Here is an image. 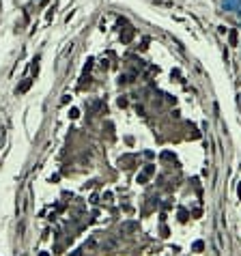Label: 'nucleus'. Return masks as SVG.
Masks as SVG:
<instances>
[{
    "mask_svg": "<svg viewBox=\"0 0 241 256\" xmlns=\"http://www.w3.org/2000/svg\"><path fill=\"white\" fill-rule=\"evenodd\" d=\"M239 106H241V97H239Z\"/></svg>",
    "mask_w": 241,
    "mask_h": 256,
    "instance_id": "4",
    "label": "nucleus"
},
{
    "mask_svg": "<svg viewBox=\"0 0 241 256\" xmlns=\"http://www.w3.org/2000/svg\"><path fill=\"white\" fill-rule=\"evenodd\" d=\"M230 43H233V45H235V43H237V33H235V30H233V33H230Z\"/></svg>",
    "mask_w": 241,
    "mask_h": 256,
    "instance_id": "2",
    "label": "nucleus"
},
{
    "mask_svg": "<svg viewBox=\"0 0 241 256\" xmlns=\"http://www.w3.org/2000/svg\"><path fill=\"white\" fill-rule=\"evenodd\" d=\"M131 35H133V33H131V30H129V33H125V35H123V41H125V43H127V41H129V39H131Z\"/></svg>",
    "mask_w": 241,
    "mask_h": 256,
    "instance_id": "3",
    "label": "nucleus"
},
{
    "mask_svg": "<svg viewBox=\"0 0 241 256\" xmlns=\"http://www.w3.org/2000/svg\"><path fill=\"white\" fill-rule=\"evenodd\" d=\"M28 86H30V82H24V84H22V86L18 88V93H24L26 88H28Z\"/></svg>",
    "mask_w": 241,
    "mask_h": 256,
    "instance_id": "1",
    "label": "nucleus"
}]
</instances>
